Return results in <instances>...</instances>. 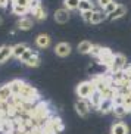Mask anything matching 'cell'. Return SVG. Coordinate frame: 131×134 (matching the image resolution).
Instances as JSON below:
<instances>
[{"mask_svg":"<svg viewBox=\"0 0 131 134\" xmlns=\"http://www.w3.org/2000/svg\"><path fill=\"white\" fill-rule=\"evenodd\" d=\"M16 97L21 99L22 102L36 103V100H38L40 94H38V91H37V88H34L32 86L24 83V86H22V88H21V91H19V94L16 96Z\"/></svg>","mask_w":131,"mask_h":134,"instance_id":"1","label":"cell"},{"mask_svg":"<svg viewBox=\"0 0 131 134\" xmlns=\"http://www.w3.org/2000/svg\"><path fill=\"white\" fill-rule=\"evenodd\" d=\"M94 90L96 88H94L92 81H83V83H79L75 88L77 96H78L79 99H83V100H88L90 96L94 93Z\"/></svg>","mask_w":131,"mask_h":134,"instance_id":"2","label":"cell"},{"mask_svg":"<svg viewBox=\"0 0 131 134\" xmlns=\"http://www.w3.org/2000/svg\"><path fill=\"white\" fill-rule=\"evenodd\" d=\"M113 58H115V53H112L111 49L103 47L102 52H100V55L97 56V58H94V59L97 60L100 65H103V66H106V68H111L112 62H113Z\"/></svg>","mask_w":131,"mask_h":134,"instance_id":"3","label":"cell"},{"mask_svg":"<svg viewBox=\"0 0 131 134\" xmlns=\"http://www.w3.org/2000/svg\"><path fill=\"white\" fill-rule=\"evenodd\" d=\"M127 58L122 53H115V58H113V62H112L111 68H109V74H113V72H119L122 71L124 66L127 65Z\"/></svg>","mask_w":131,"mask_h":134,"instance_id":"4","label":"cell"},{"mask_svg":"<svg viewBox=\"0 0 131 134\" xmlns=\"http://www.w3.org/2000/svg\"><path fill=\"white\" fill-rule=\"evenodd\" d=\"M90 109H92V106H90V103H88V100H83V99H78L75 102V112L79 115V116H87L88 114H90Z\"/></svg>","mask_w":131,"mask_h":134,"instance_id":"5","label":"cell"},{"mask_svg":"<svg viewBox=\"0 0 131 134\" xmlns=\"http://www.w3.org/2000/svg\"><path fill=\"white\" fill-rule=\"evenodd\" d=\"M71 44L66 43V41H60V43H58L55 46V53L59 58H66V56L71 55Z\"/></svg>","mask_w":131,"mask_h":134,"instance_id":"6","label":"cell"},{"mask_svg":"<svg viewBox=\"0 0 131 134\" xmlns=\"http://www.w3.org/2000/svg\"><path fill=\"white\" fill-rule=\"evenodd\" d=\"M47 124L52 127V130L55 131V134H59V133H62V131L65 130V124L59 116H50L49 121H47Z\"/></svg>","mask_w":131,"mask_h":134,"instance_id":"7","label":"cell"},{"mask_svg":"<svg viewBox=\"0 0 131 134\" xmlns=\"http://www.w3.org/2000/svg\"><path fill=\"white\" fill-rule=\"evenodd\" d=\"M50 44H52V38L46 32H41V34H38L36 37V46L38 49H47Z\"/></svg>","mask_w":131,"mask_h":134,"instance_id":"8","label":"cell"},{"mask_svg":"<svg viewBox=\"0 0 131 134\" xmlns=\"http://www.w3.org/2000/svg\"><path fill=\"white\" fill-rule=\"evenodd\" d=\"M34 27V19L32 18H28V16H24V18H19V21L16 22V28L18 30H22V31H28Z\"/></svg>","mask_w":131,"mask_h":134,"instance_id":"9","label":"cell"},{"mask_svg":"<svg viewBox=\"0 0 131 134\" xmlns=\"http://www.w3.org/2000/svg\"><path fill=\"white\" fill-rule=\"evenodd\" d=\"M111 134H128V125L124 121H116L111 127Z\"/></svg>","mask_w":131,"mask_h":134,"instance_id":"10","label":"cell"},{"mask_svg":"<svg viewBox=\"0 0 131 134\" xmlns=\"http://www.w3.org/2000/svg\"><path fill=\"white\" fill-rule=\"evenodd\" d=\"M55 21L58 24H65L69 21V10H66L65 8H60L55 12Z\"/></svg>","mask_w":131,"mask_h":134,"instance_id":"11","label":"cell"},{"mask_svg":"<svg viewBox=\"0 0 131 134\" xmlns=\"http://www.w3.org/2000/svg\"><path fill=\"white\" fill-rule=\"evenodd\" d=\"M102 102H103V96H102V93H100L99 90H94V93H93V94L90 96V99H88L90 106L99 109V106L102 105Z\"/></svg>","mask_w":131,"mask_h":134,"instance_id":"12","label":"cell"},{"mask_svg":"<svg viewBox=\"0 0 131 134\" xmlns=\"http://www.w3.org/2000/svg\"><path fill=\"white\" fill-rule=\"evenodd\" d=\"M10 58H12V46H8V44L0 46V63H4Z\"/></svg>","mask_w":131,"mask_h":134,"instance_id":"13","label":"cell"},{"mask_svg":"<svg viewBox=\"0 0 131 134\" xmlns=\"http://www.w3.org/2000/svg\"><path fill=\"white\" fill-rule=\"evenodd\" d=\"M12 97H13V94H12V90H10L9 84L0 86V102H9Z\"/></svg>","mask_w":131,"mask_h":134,"instance_id":"14","label":"cell"},{"mask_svg":"<svg viewBox=\"0 0 131 134\" xmlns=\"http://www.w3.org/2000/svg\"><path fill=\"white\" fill-rule=\"evenodd\" d=\"M28 49H30V47H28V44H25V43L15 44V46H12V56H13V58H16V59H19V58L24 55Z\"/></svg>","mask_w":131,"mask_h":134,"instance_id":"15","label":"cell"},{"mask_svg":"<svg viewBox=\"0 0 131 134\" xmlns=\"http://www.w3.org/2000/svg\"><path fill=\"white\" fill-rule=\"evenodd\" d=\"M125 13H127V8H125L124 4H118V8H116L112 13H109V15H107V19H109V21L119 19V18H122Z\"/></svg>","mask_w":131,"mask_h":134,"instance_id":"16","label":"cell"},{"mask_svg":"<svg viewBox=\"0 0 131 134\" xmlns=\"http://www.w3.org/2000/svg\"><path fill=\"white\" fill-rule=\"evenodd\" d=\"M92 49H93L92 41H88V40L79 41V44H78V52L79 53H83V55H90V53H92Z\"/></svg>","mask_w":131,"mask_h":134,"instance_id":"17","label":"cell"},{"mask_svg":"<svg viewBox=\"0 0 131 134\" xmlns=\"http://www.w3.org/2000/svg\"><path fill=\"white\" fill-rule=\"evenodd\" d=\"M31 15H32V19H37V21H44L47 18V12L44 10L43 6H38L37 9L31 10Z\"/></svg>","mask_w":131,"mask_h":134,"instance_id":"18","label":"cell"},{"mask_svg":"<svg viewBox=\"0 0 131 134\" xmlns=\"http://www.w3.org/2000/svg\"><path fill=\"white\" fill-rule=\"evenodd\" d=\"M105 19H107V15H106L105 10H94L90 24H100V22H103Z\"/></svg>","mask_w":131,"mask_h":134,"instance_id":"19","label":"cell"},{"mask_svg":"<svg viewBox=\"0 0 131 134\" xmlns=\"http://www.w3.org/2000/svg\"><path fill=\"white\" fill-rule=\"evenodd\" d=\"M113 106H115V103L112 102V100H105L103 99V102H102V105L99 106V112L100 114H109V112H112L113 110Z\"/></svg>","mask_w":131,"mask_h":134,"instance_id":"20","label":"cell"},{"mask_svg":"<svg viewBox=\"0 0 131 134\" xmlns=\"http://www.w3.org/2000/svg\"><path fill=\"white\" fill-rule=\"evenodd\" d=\"M24 83H25V81H22V80H13V81L9 83V87H10L13 96L19 94V91H21V88H22V86H24Z\"/></svg>","mask_w":131,"mask_h":134,"instance_id":"21","label":"cell"},{"mask_svg":"<svg viewBox=\"0 0 131 134\" xmlns=\"http://www.w3.org/2000/svg\"><path fill=\"white\" fill-rule=\"evenodd\" d=\"M12 12L15 15L21 16V18H24L27 16V13L30 12V8L28 6H21V4H12Z\"/></svg>","mask_w":131,"mask_h":134,"instance_id":"22","label":"cell"},{"mask_svg":"<svg viewBox=\"0 0 131 134\" xmlns=\"http://www.w3.org/2000/svg\"><path fill=\"white\" fill-rule=\"evenodd\" d=\"M79 12H87V10H94V4L92 0H79V6H78Z\"/></svg>","mask_w":131,"mask_h":134,"instance_id":"23","label":"cell"},{"mask_svg":"<svg viewBox=\"0 0 131 134\" xmlns=\"http://www.w3.org/2000/svg\"><path fill=\"white\" fill-rule=\"evenodd\" d=\"M79 0H64V8L66 10H78Z\"/></svg>","mask_w":131,"mask_h":134,"instance_id":"24","label":"cell"},{"mask_svg":"<svg viewBox=\"0 0 131 134\" xmlns=\"http://www.w3.org/2000/svg\"><path fill=\"white\" fill-rule=\"evenodd\" d=\"M113 114H115V116L116 118H124V116H127L128 115V112H127V109L122 106V105H115L113 106V110H112Z\"/></svg>","mask_w":131,"mask_h":134,"instance_id":"25","label":"cell"},{"mask_svg":"<svg viewBox=\"0 0 131 134\" xmlns=\"http://www.w3.org/2000/svg\"><path fill=\"white\" fill-rule=\"evenodd\" d=\"M121 105H122V106L127 109L128 114H131V94H122Z\"/></svg>","mask_w":131,"mask_h":134,"instance_id":"26","label":"cell"},{"mask_svg":"<svg viewBox=\"0 0 131 134\" xmlns=\"http://www.w3.org/2000/svg\"><path fill=\"white\" fill-rule=\"evenodd\" d=\"M36 55H37V52H36V50H32V49H28V50L25 52L24 55H22V56L19 58V60H21L22 63H27L28 60H30V59L32 58V56H36Z\"/></svg>","mask_w":131,"mask_h":134,"instance_id":"27","label":"cell"},{"mask_svg":"<svg viewBox=\"0 0 131 134\" xmlns=\"http://www.w3.org/2000/svg\"><path fill=\"white\" fill-rule=\"evenodd\" d=\"M25 65H27V66H30V68H37V66H38V65H40V56H38V53H37L36 56H32V58L28 60Z\"/></svg>","mask_w":131,"mask_h":134,"instance_id":"28","label":"cell"},{"mask_svg":"<svg viewBox=\"0 0 131 134\" xmlns=\"http://www.w3.org/2000/svg\"><path fill=\"white\" fill-rule=\"evenodd\" d=\"M93 12H94V10H87V12H81V18H83L84 22H87V24H90V22H92Z\"/></svg>","mask_w":131,"mask_h":134,"instance_id":"29","label":"cell"},{"mask_svg":"<svg viewBox=\"0 0 131 134\" xmlns=\"http://www.w3.org/2000/svg\"><path fill=\"white\" fill-rule=\"evenodd\" d=\"M118 4H119V3H116L115 0H113V2H111V3H109V4L106 6V8H105V12H106V15H109V13L113 12V10H115V9L118 8Z\"/></svg>","mask_w":131,"mask_h":134,"instance_id":"30","label":"cell"},{"mask_svg":"<svg viewBox=\"0 0 131 134\" xmlns=\"http://www.w3.org/2000/svg\"><path fill=\"white\" fill-rule=\"evenodd\" d=\"M102 46H96V44H93V49H92V53L90 55L93 56V58H97V56L100 55V52H102Z\"/></svg>","mask_w":131,"mask_h":134,"instance_id":"31","label":"cell"},{"mask_svg":"<svg viewBox=\"0 0 131 134\" xmlns=\"http://www.w3.org/2000/svg\"><path fill=\"white\" fill-rule=\"evenodd\" d=\"M38 6H41V2H40V0H31V2H30V6H28V8H30V12L34 10V9H37Z\"/></svg>","mask_w":131,"mask_h":134,"instance_id":"32","label":"cell"},{"mask_svg":"<svg viewBox=\"0 0 131 134\" xmlns=\"http://www.w3.org/2000/svg\"><path fill=\"white\" fill-rule=\"evenodd\" d=\"M122 72L125 74V77H127L128 80H131V63H127V65L124 66Z\"/></svg>","mask_w":131,"mask_h":134,"instance_id":"33","label":"cell"},{"mask_svg":"<svg viewBox=\"0 0 131 134\" xmlns=\"http://www.w3.org/2000/svg\"><path fill=\"white\" fill-rule=\"evenodd\" d=\"M111 2H113V0H97V6H99L102 10H105V8H106Z\"/></svg>","mask_w":131,"mask_h":134,"instance_id":"34","label":"cell"},{"mask_svg":"<svg viewBox=\"0 0 131 134\" xmlns=\"http://www.w3.org/2000/svg\"><path fill=\"white\" fill-rule=\"evenodd\" d=\"M31 0H12V4H21V6H30Z\"/></svg>","mask_w":131,"mask_h":134,"instance_id":"35","label":"cell"},{"mask_svg":"<svg viewBox=\"0 0 131 134\" xmlns=\"http://www.w3.org/2000/svg\"><path fill=\"white\" fill-rule=\"evenodd\" d=\"M9 2H12V0H0V8H6L9 4Z\"/></svg>","mask_w":131,"mask_h":134,"instance_id":"36","label":"cell"},{"mask_svg":"<svg viewBox=\"0 0 131 134\" xmlns=\"http://www.w3.org/2000/svg\"><path fill=\"white\" fill-rule=\"evenodd\" d=\"M3 24V18H2V16H0V25Z\"/></svg>","mask_w":131,"mask_h":134,"instance_id":"37","label":"cell"}]
</instances>
